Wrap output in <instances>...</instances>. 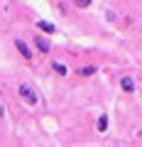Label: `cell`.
Masks as SVG:
<instances>
[{
	"instance_id": "obj_1",
	"label": "cell",
	"mask_w": 142,
	"mask_h": 147,
	"mask_svg": "<svg viewBox=\"0 0 142 147\" xmlns=\"http://www.w3.org/2000/svg\"><path fill=\"white\" fill-rule=\"evenodd\" d=\"M17 96H20V100L25 105H30V108H34V105H39L42 103V98H39V93L34 88H32L30 84H20L17 86Z\"/></svg>"
},
{
	"instance_id": "obj_2",
	"label": "cell",
	"mask_w": 142,
	"mask_h": 147,
	"mask_svg": "<svg viewBox=\"0 0 142 147\" xmlns=\"http://www.w3.org/2000/svg\"><path fill=\"white\" fill-rule=\"evenodd\" d=\"M118 86H120V91H125V93H135L137 91V81L132 79V76H122V79L118 81Z\"/></svg>"
},
{
	"instance_id": "obj_3",
	"label": "cell",
	"mask_w": 142,
	"mask_h": 147,
	"mask_svg": "<svg viewBox=\"0 0 142 147\" xmlns=\"http://www.w3.org/2000/svg\"><path fill=\"white\" fill-rule=\"evenodd\" d=\"M15 49L25 57V61H32V49H30V44H27L25 39H20V37H17V39H15Z\"/></svg>"
},
{
	"instance_id": "obj_4",
	"label": "cell",
	"mask_w": 142,
	"mask_h": 147,
	"mask_svg": "<svg viewBox=\"0 0 142 147\" xmlns=\"http://www.w3.org/2000/svg\"><path fill=\"white\" fill-rule=\"evenodd\" d=\"M76 74L83 76V79H88V76L98 74V64H86V66H79V69H76Z\"/></svg>"
},
{
	"instance_id": "obj_5",
	"label": "cell",
	"mask_w": 142,
	"mask_h": 147,
	"mask_svg": "<svg viewBox=\"0 0 142 147\" xmlns=\"http://www.w3.org/2000/svg\"><path fill=\"white\" fill-rule=\"evenodd\" d=\"M34 47H37L42 54H49V52H52V44H49V39H44V37H39V34L34 37Z\"/></svg>"
},
{
	"instance_id": "obj_6",
	"label": "cell",
	"mask_w": 142,
	"mask_h": 147,
	"mask_svg": "<svg viewBox=\"0 0 142 147\" xmlns=\"http://www.w3.org/2000/svg\"><path fill=\"white\" fill-rule=\"evenodd\" d=\"M49 66H52V71L57 74V76H66V74H69V69H66L64 61H49Z\"/></svg>"
},
{
	"instance_id": "obj_7",
	"label": "cell",
	"mask_w": 142,
	"mask_h": 147,
	"mask_svg": "<svg viewBox=\"0 0 142 147\" xmlns=\"http://www.w3.org/2000/svg\"><path fill=\"white\" fill-rule=\"evenodd\" d=\"M108 123H110V120H108V115L100 113V115H98V123H96V130H98V132H105V130H108Z\"/></svg>"
},
{
	"instance_id": "obj_8",
	"label": "cell",
	"mask_w": 142,
	"mask_h": 147,
	"mask_svg": "<svg viewBox=\"0 0 142 147\" xmlns=\"http://www.w3.org/2000/svg\"><path fill=\"white\" fill-rule=\"evenodd\" d=\"M39 30H42L44 34H54V32H57V27H54L49 20H39Z\"/></svg>"
},
{
	"instance_id": "obj_9",
	"label": "cell",
	"mask_w": 142,
	"mask_h": 147,
	"mask_svg": "<svg viewBox=\"0 0 142 147\" xmlns=\"http://www.w3.org/2000/svg\"><path fill=\"white\" fill-rule=\"evenodd\" d=\"M74 5L81 7V10H88V7L93 5V0H74Z\"/></svg>"
}]
</instances>
